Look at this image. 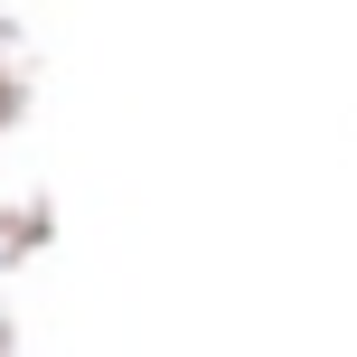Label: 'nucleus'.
<instances>
[]
</instances>
